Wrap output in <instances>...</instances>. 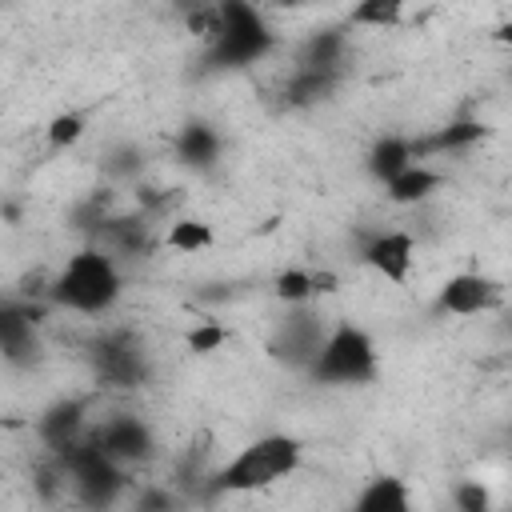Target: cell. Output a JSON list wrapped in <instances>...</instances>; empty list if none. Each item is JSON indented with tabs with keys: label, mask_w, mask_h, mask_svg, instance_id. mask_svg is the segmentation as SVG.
<instances>
[{
	"label": "cell",
	"mask_w": 512,
	"mask_h": 512,
	"mask_svg": "<svg viewBox=\"0 0 512 512\" xmlns=\"http://www.w3.org/2000/svg\"><path fill=\"white\" fill-rule=\"evenodd\" d=\"M120 300V268L112 260V252L88 244L80 248L60 276H52L48 284V304L52 308H68V312H84V316H100Z\"/></svg>",
	"instance_id": "6da1fadb"
},
{
	"label": "cell",
	"mask_w": 512,
	"mask_h": 512,
	"mask_svg": "<svg viewBox=\"0 0 512 512\" xmlns=\"http://www.w3.org/2000/svg\"><path fill=\"white\" fill-rule=\"evenodd\" d=\"M276 44L264 12L252 0H216V32L208 40V68H248L264 60Z\"/></svg>",
	"instance_id": "7a4b0ae2"
},
{
	"label": "cell",
	"mask_w": 512,
	"mask_h": 512,
	"mask_svg": "<svg viewBox=\"0 0 512 512\" xmlns=\"http://www.w3.org/2000/svg\"><path fill=\"white\" fill-rule=\"evenodd\" d=\"M300 440L296 436H284V432H268L260 440H252L248 448H240L220 472L208 476V492H256V488H268L284 476H292L300 468Z\"/></svg>",
	"instance_id": "3957f363"
},
{
	"label": "cell",
	"mask_w": 512,
	"mask_h": 512,
	"mask_svg": "<svg viewBox=\"0 0 512 512\" xmlns=\"http://www.w3.org/2000/svg\"><path fill=\"white\" fill-rule=\"evenodd\" d=\"M52 464L64 472V480L72 484L76 500L88 508H108L120 500V492L128 488V468L120 460H112L84 428V436H76L72 444L52 452Z\"/></svg>",
	"instance_id": "277c9868"
},
{
	"label": "cell",
	"mask_w": 512,
	"mask_h": 512,
	"mask_svg": "<svg viewBox=\"0 0 512 512\" xmlns=\"http://www.w3.org/2000/svg\"><path fill=\"white\" fill-rule=\"evenodd\" d=\"M308 376L316 384H340V388L368 384L376 376V344H372V336L364 328H356V324L328 328L320 352L308 364Z\"/></svg>",
	"instance_id": "5b68a950"
},
{
	"label": "cell",
	"mask_w": 512,
	"mask_h": 512,
	"mask_svg": "<svg viewBox=\"0 0 512 512\" xmlns=\"http://www.w3.org/2000/svg\"><path fill=\"white\" fill-rule=\"evenodd\" d=\"M92 376L104 388H140L152 376V360L144 340L132 328H108L88 344Z\"/></svg>",
	"instance_id": "8992f818"
},
{
	"label": "cell",
	"mask_w": 512,
	"mask_h": 512,
	"mask_svg": "<svg viewBox=\"0 0 512 512\" xmlns=\"http://www.w3.org/2000/svg\"><path fill=\"white\" fill-rule=\"evenodd\" d=\"M48 300L4 296L0 300V360L12 368H32L40 360V320L48 316Z\"/></svg>",
	"instance_id": "52a82bcc"
},
{
	"label": "cell",
	"mask_w": 512,
	"mask_h": 512,
	"mask_svg": "<svg viewBox=\"0 0 512 512\" xmlns=\"http://www.w3.org/2000/svg\"><path fill=\"white\" fill-rule=\"evenodd\" d=\"M324 336H328L324 316H316V312L304 308V304H288V316L276 324V332H272V340H268V352H272L276 360H284L288 368H304V372H308V364H312V356L320 352Z\"/></svg>",
	"instance_id": "ba28073f"
},
{
	"label": "cell",
	"mask_w": 512,
	"mask_h": 512,
	"mask_svg": "<svg viewBox=\"0 0 512 512\" xmlns=\"http://www.w3.org/2000/svg\"><path fill=\"white\" fill-rule=\"evenodd\" d=\"M88 436H92L112 460H120L124 468L144 464V460L156 456V436H152V428H148L140 416H132V412H116V416L92 424Z\"/></svg>",
	"instance_id": "9c48e42d"
},
{
	"label": "cell",
	"mask_w": 512,
	"mask_h": 512,
	"mask_svg": "<svg viewBox=\"0 0 512 512\" xmlns=\"http://www.w3.org/2000/svg\"><path fill=\"white\" fill-rule=\"evenodd\" d=\"M504 300V288L484 276V272H456L440 284L436 292V312H448V316H480V312H492L500 308Z\"/></svg>",
	"instance_id": "30bf717a"
},
{
	"label": "cell",
	"mask_w": 512,
	"mask_h": 512,
	"mask_svg": "<svg viewBox=\"0 0 512 512\" xmlns=\"http://www.w3.org/2000/svg\"><path fill=\"white\" fill-rule=\"evenodd\" d=\"M360 260H364L376 276H384V280H392V284H404V280L412 276L416 244H412V236H408L404 228H384V232L364 236Z\"/></svg>",
	"instance_id": "8fae6325"
},
{
	"label": "cell",
	"mask_w": 512,
	"mask_h": 512,
	"mask_svg": "<svg viewBox=\"0 0 512 512\" xmlns=\"http://www.w3.org/2000/svg\"><path fill=\"white\" fill-rule=\"evenodd\" d=\"M152 216L148 212H128V216H116V212H108L96 228H92V244L96 248H104V252H112V256H144L156 240H152V224H148Z\"/></svg>",
	"instance_id": "7c38bea8"
},
{
	"label": "cell",
	"mask_w": 512,
	"mask_h": 512,
	"mask_svg": "<svg viewBox=\"0 0 512 512\" xmlns=\"http://www.w3.org/2000/svg\"><path fill=\"white\" fill-rule=\"evenodd\" d=\"M84 428H88V396H64V400L48 404L36 420V436L44 440L48 452L72 444L76 436H84Z\"/></svg>",
	"instance_id": "4fadbf2b"
},
{
	"label": "cell",
	"mask_w": 512,
	"mask_h": 512,
	"mask_svg": "<svg viewBox=\"0 0 512 512\" xmlns=\"http://www.w3.org/2000/svg\"><path fill=\"white\" fill-rule=\"evenodd\" d=\"M172 152H176V160H180L184 168L208 172V168H216V160H220V152H224V136H220L216 124H208V120H188V124L176 132Z\"/></svg>",
	"instance_id": "5bb4252c"
},
{
	"label": "cell",
	"mask_w": 512,
	"mask_h": 512,
	"mask_svg": "<svg viewBox=\"0 0 512 512\" xmlns=\"http://www.w3.org/2000/svg\"><path fill=\"white\" fill-rule=\"evenodd\" d=\"M340 76L344 72H332V68H296L280 88V104L292 112L316 108V104L332 100V92L340 88Z\"/></svg>",
	"instance_id": "9a60e30c"
},
{
	"label": "cell",
	"mask_w": 512,
	"mask_h": 512,
	"mask_svg": "<svg viewBox=\"0 0 512 512\" xmlns=\"http://www.w3.org/2000/svg\"><path fill=\"white\" fill-rule=\"evenodd\" d=\"M484 120L476 116H460V120H448L444 128L428 132V136H412V160H428V156H440V152H460V148H472L476 140H484Z\"/></svg>",
	"instance_id": "2e32d148"
},
{
	"label": "cell",
	"mask_w": 512,
	"mask_h": 512,
	"mask_svg": "<svg viewBox=\"0 0 512 512\" xmlns=\"http://www.w3.org/2000/svg\"><path fill=\"white\" fill-rule=\"evenodd\" d=\"M408 164H416V160H412V136H400V132L380 136V140L368 148V156H364L368 176L380 180V184H388V180H392L396 172H404Z\"/></svg>",
	"instance_id": "e0dca14e"
},
{
	"label": "cell",
	"mask_w": 512,
	"mask_h": 512,
	"mask_svg": "<svg viewBox=\"0 0 512 512\" xmlns=\"http://www.w3.org/2000/svg\"><path fill=\"white\" fill-rule=\"evenodd\" d=\"M344 52H348V36L344 28H320L300 44L296 68H332L344 72Z\"/></svg>",
	"instance_id": "ac0fdd59"
},
{
	"label": "cell",
	"mask_w": 512,
	"mask_h": 512,
	"mask_svg": "<svg viewBox=\"0 0 512 512\" xmlns=\"http://www.w3.org/2000/svg\"><path fill=\"white\" fill-rule=\"evenodd\" d=\"M384 188H388V200H392V204H420V200H428V196L440 188V172H432V168H424V164L416 160V164H408L404 172H396Z\"/></svg>",
	"instance_id": "d6986e66"
},
{
	"label": "cell",
	"mask_w": 512,
	"mask_h": 512,
	"mask_svg": "<svg viewBox=\"0 0 512 512\" xmlns=\"http://www.w3.org/2000/svg\"><path fill=\"white\" fill-rule=\"evenodd\" d=\"M408 488L400 476H372L356 496V512H408Z\"/></svg>",
	"instance_id": "ffe728a7"
},
{
	"label": "cell",
	"mask_w": 512,
	"mask_h": 512,
	"mask_svg": "<svg viewBox=\"0 0 512 512\" xmlns=\"http://www.w3.org/2000/svg\"><path fill=\"white\" fill-rule=\"evenodd\" d=\"M408 0H356L348 12V24L356 28H396L404 20Z\"/></svg>",
	"instance_id": "44dd1931"
},
{
	"label": "cell",
	"mask_w": 512,
	"mask_h": 512,
	"mask_svg": "<svg viewBox=\"0 0 512 512\" xmlns=\"http://www.w3.org/2000/svg\"><path fill=\"white\" fill-rule=\"evenodd\" d=\"M208 244H212V224L208 220H196V216L176 220L164 232V248H172V252H200Z\"/></svg>",
	"instance_id": "7402d4cb"
},
{
	"label": "cell",
	"mask_w": 512,
	"mask_h": 512,
	"mask_svg": "<svg viewBox=\"0 0 512 512\" xmlns=\"http://www.w3.org/2000/svg\"><path fill=\"white\" fill-rule=\"evenodd\" d=\"M108 212H112V192H92L88 200H80V204L72 208V216H68V220H72V228H76V232L92 236V228H96Z\"/></svg>",
	"instance_id": "603a6c76"
},
{
	"label": "cell",
	"mask_w": 512,
	"mask_h": 512,
	"mask_svg": "<svg viewBox=\"0 0 512 512\" xmlns=\"http://www.w3.org/2000/svg\"><path fill=\"white\" fill-rule=\"evenodd\" d=\"M276 296H280L284 304H308V300L316 296L312 272H308V268H288V272H280V276H276Z\"/></svg>",
	"instance_id": "cb8c5ba5"
},
{
	"label": "cell",
	"mask_w": 512,
	"mask_h": 512,
	"mask_svg": "<svg viewBox=\"0 0 512 512\" xmlns=\"http://www.w3.org/2000/svg\"><path fill=\"white\" fill-rule=\"evenodd\" d=\"M144 168V152L136 144H116L108 156H104V172L116 176V180H136Z\"/></svg>",
	"instance_id": "d4e9b609"
},
{
	"label": "cell",
	"mask_w": 512,
	"mask_h": 512,
	"mask_svg": "<svg viewBox=\"0 0 512 512\" xmlns=\"http://www.w3.org/2000/svg\"><path fill=\"white\" fill-rule=\"evenodd\" d=\"M88 120L80 112H60L48 120V148H72L80 136H84Z\"/></svg>",
	"instance_id": "484cf974"
},
{
	"label": "cell",
	"mask_w": 512,
	"mask_h": 512,
	"mask_svg": "<svg viewBox=\"0 0 512 512\" xmlns=\"http://www.w3.org/2000/svg\"><path fill=\"white\" fill-rule=\"evenodd\" d=\"M224 340H228V328L216 324V320H204V324H196V328L188 332V352H196V356H212L216 348H224Z\"/></svg>",
	"instance_id": "4316f807"
},
{
	"label": "cell",
	"mask_w": 512,
	"mask_h": 512,
	"mask_svg": "<svg viewBox=\"0 0 512 512\" xmlns=\"http://www.w3.org/2000/svg\"><path fill=\"white\" fill-rule=\"evenodd\" d=\"M452 504H456L460 512H488V508H492V496H488V488H484L480 480H464V484H456Z\"/></svg>",
	"instance_id": "83f0119b"
},
{
	"label": "cell",
	"mask_w": 512,
	"mask_h": 512,
	"mask_svg": "<svg viewBox=\"0 0 512 512\" xmlns=\"http://www.w3.org/2000/svg\"><path fill=\"white\" fill-rule=\"evenodd\" d=\"M60 488H64V472L48 460V464L36 472V492H40L44 500H56V496H60Z\"/></svg>",
	"instance_id": "f1b7e54d"
},
{
	"label": "cell",
	"mask_w": 512,
	"mask_h": 512,
	"mask_svg": "<svg viewBox=\"0 0 512 512\" xmlns=\"http://www.w3.org/2000/svg\"><path fill=\"white\" fill-rule=\"evenodd\" d=\"M172 504H176V496L164 492V488H148V492L136 496V508L140 512H160V508H172Z\"/></svg>",
	"instance_id": "f546056e"
},
{
	"label": "cell",
	"mask_w": 512,
	"mask_h": 512,
	"mask_svg": "<svg viewBox=\"0 0 512 512\" xmlns=\"http://www.w3.org/2000/svg\"><path fill=\"white\" fill-rule=\"evenodd\" d=\"M336 272H312V288H316V296H324V292H336Z\"/></svg>",
	"instance_id": "4dcf8cb0"
},
{
	"label": "cell",
	"mask_w": 512,
	"mask_h": 512,
	"mask_svg": "<svg viewBox=\"0 0 512 512\" xmlns=\"http://www.w3.org/2000/svg\"><path fill=\"white\" fill-rule=\"evenodd\" d=\"M268 4H276V8H300L304 0H268Z\"/></svg>",
	"instance_id": "1f68e13d"
}]
</instances>
